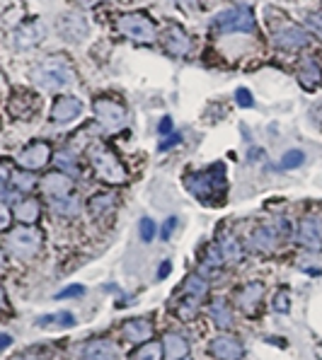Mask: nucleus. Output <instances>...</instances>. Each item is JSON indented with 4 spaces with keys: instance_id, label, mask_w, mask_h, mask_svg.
Masks as SVG:
<instances>
[{
    "instance_id": "nucleus-1",
    "label": "nucleus",
    "mask_w": 322,
    "mask_h": 360,
    "mask_svg": "<svg viewBox=\"0 0 322 360\" xmlns=\"http://www.w3.org/2000/svg\"><path fill=\"white\" fill-rule=\"evenodd\" d=\"M187 191L194 193L202 203L206 206H216L223 201L225 196V169L223 165H213L206 172H194V174H185Z\"/></svg>"
},
{
    "instance_id": "nucleus-2",
    "label": "nucleus",
    "mask_w": 322,
    "mask_h": 360,
    "mask_svg": "<svg viewBox=\"0 0 322 360\" xmlns=\"http://www.w3.org/2000/svg\"><path fill=\"white\" fill-rule=\"evenodd\" d=\"M35 82L42 90H63L73 82V70L63 58H49L37 65Z\"/></svg>"
},
{
    "instance_id": "nucleus-3",
    "label": "nucleus",
    "mask_w": 322,
    "mask_h": 360,
    "mask_svg": "<svg viewBox=\"0 0 322 360\" xmlns=\"http://www.w3.org/2000/svg\"><path fill=\"white\" fill-rule=\"evenodd\" d=\"M211 27L218 32H249V34L257 30L252 13H249L247 8H233V10H225V13L216 15V18L211 20Z\"/></svg>"
},
{
    "instance_id": "nucleus-4",
    "label": "nucleus",
    "mask_w": 322,
    "mask_h": 360,
    "mask_svg": "<svg viewBox=\"0 0 322 360\" xmlns=\"http://www.w3.org/2000/svg\"><path fill=\"white\" fill-rule=\"evenodd\" d=\"M92 167H95L99 179H104L107 184H121L126 179L124 165L114 158V153H109L107 148H97L92 150Z\"/></svg>"
},
{
    "instance_id": "nucleus-5",
    "label": "nucleus",
    "mask_w": 322,
    "mask_h": 360,
    "mask_svg": "<svg viewBox=\"0 0 322 360\" xmlns=\"http://www.w3.org/2000/svg\"><path fill=\"white\" fill-rule=\"evenodd\" d=\"M8 247L18 259H32L37 257L39 247H42V235L35 228H18L10 232Z\"/></svg>"
},
{
    "instance_id": "nucleus-6",
    "label": "nucleus",
    "mask_w": 322,
    "mask_h": 360,
    "mask_svg": "<svg viewBox=\"0 0 322 360\" xmlns=\"http://www.w3.org/2000/svg\"><path fill=\"white\" fill-rule=\"evenodd\" d=\"M116 27H119L121 34L133 39V41H143V44H146V41H153V39H155L153 22L148 20V18H143V15H138V13L124 15Z\"/></svg>"
},
{
    "instance_id": "nucleus-7",
    "label": "nucleus",
    "mask_w": 322,
    "mask_h": 360,
    "mask_svg": "<svg viewBox=\"0 0 322 360\" xmlns=\"http://www.w3.org/2000/svg\"><path fill=\"white\" fill-rule=\"evenodd\" d=\"M95 114L99 124L109 131H119L126 126V112L121 104H116L114 99H97L95 102Z\"/></svg>"
},
{
    "instance_id": "nucleus-8",
    "label": "nucleus",
    "mask_w": 322,
    "mask_h": 360,
    "mask_svg": "<svg viewBox=\"0 0 322 360\" xmlns=\"http://www.w3.org/2000/svg\"><path fill=\"white\" fill-rule=\"evenodd\" d=\"M209 356H213L216 360H242L245 346H242L240 339H235V336L221 334L209 343Z\"/></svg>"
},
{
    "instance_id": "nucleus-9",
    "label": "nucleus",
    "mask_w": 322,
    "mask_h": 360,
    "mask_svg": "<svg viewBox=\"0 0 322 360\" xmlns=\"http://www.w3.org/2000/svg\"><path fill=\"white\" fill-rule=\"evenodd\" d=\"M298 245L303 249H310V252H320L322 249V223L313 215L301 220L298 225Z\"/></svg>"
},
{
    "instance_id": "nucleus-10",
    "label": "nucleus",
    "mask_w": 322,
    "mask_h": 360,
    "mask_svg": "<svg viewBox=\"0 0 322 360\" xmlns=\"http://www.w3.org/2000/svg\"><path fill=\"white\" fill-rule=\"evenodd\" d=\"M51 160V148L47 146V143H32V146H27L25 150L20 153V158H18V162L25 167L27 172L30 169H42L44 165Z\"/></svg>"
},
{
    "instance_id": "nucleus-11",
    "label": "nucleus",
    "mask_w": 322,
    "mask_h": 360,
    "mask_svg": "<svg viewBox=\"0 0 322 360\" xmlns=\"http://www.w3.org/2000/svg\"><path fill=\"white\" fill-rule=\"evenodd\" d=\"M216 249H218L221 259H223V262H230V264L242 262V257H245V249H242V245L237 242V237L233 235L230 230H221L218 232Z\"/></svg>"
},
{
    "instance_id": "nucleus-12",
    "label": "nucleus",
    "mask_w": 322,
    "mask_h": 360,
    "mask_svg": "<svg viewBox=\"0 0 322 360\" xmlns=\"http://www.w3.org/2000/svg\"><path fill=\"white\" fill-rule=\"evenodd\" d=\"M80 112H82L80 99L58 97L51 107V121H56V124H70V121H75L80 116Z\"/></svg>"
},
{
    "instance_id": "nucleus-13",
    "label": "nucleus",
    "mask_w": 322,
    "mask_h": 360,
    "mask_svg": "<svg viewBox=\"0 0 322 360\" xmlns=\"http://www.w3.org/2000/svg\"><path fill=\"white\" fill-rule=\"evenodd\" d=\"M42 189L49 193L51 198H61V196H70V189H73V179L66 172H51L42 179Z\"/></svg>"
},
{
    "instance_id": "nucleus-14",
    "label": "nucleus",
    "mask_w": 322,
    "mask_h": 360,
    "mask_svg": "<svg viewBox=\"0 0 322 360\" xmlns=\"http://www.w3.org/2000/svg\"><path fill=\"white\" fill-rule=\"evenodd\" d=\"M274 41L279 44L281 49H301L310 41V37H308V32L301 30V27L286 25L274 34Z\"/></svg>"
},
{
    "instance_id": "nucleus-15",
    "label": "nucleus",
    "mask_w": 322,
    "mask_h": 360,
    "mask_svg": "<svg viewBox=\"0 0 322 360\" xmlns=\"http://www.w3.org/2000/svg\"><path fill=\"white\" fill-rule=\"evenodd\" d=\"M153 336V322L148 317H136L124 322V339L129 343H146Z\"/></svg>"
},
{
    "instance_id": "nucleus-16",
    "label": "nucleus",
    "mask_w": 322,
    "mask_h": 360,
    "mask_svg": "<svg viewBox=\"0 0 322 360\" xmlns=\"http://www.w3.org/2000/svg\"><path fill=\"white\" fill-rule=\"evenodd\" d=\"M187 353H190V343L182 334L177 331H168L163 336V356L165 360H185Z\"/></svg>"
},
{
    "instance_id": "nucleus-17",
    "label": "nucleus",
    "mask_w": 322,
    "mask_h": 360,
    "mask_svg": "<svg viewBox=\"0 0 322 360\" xmlns=\"http://www.w3.org/2000/svg\"><path fill=\"white\" fill-rule=\"evenodd\" d=\"M264 297V285L262 283H247L240 288V292H237L235 302L240 304L242 312L247 314H254V309H257L259 300Z\"/></svg>"
},
{
    "instance_id": "nucleus-18",
    "label": "nucleus",
    "mask_w": 322,
    "mask_h": 360,
    "mask_svg": "<svg viewBox=\"0 0 322 360\" xmlns=\"http://www.w3.org/2000/svg\"><path fill=\"white\" fill-rule=\"evenodd\" d=\"M165 46H168V51L172 56H185V53L192 49V41L180 27H170L168 34H165Z\"/></svg>"
},
{
    "instance_id": "nucleus-19",
    "label": "nucleus",
    "mask_w": 322,
    "mask_h": 360,
    "mask_svg": "<svg viewBox=\"0 0 322 360\" xmlns=\"http://www.w3.org/2000/svg\"><path fill=\"white\" fill-rule=\"evenodd\" d=\"M276 245H279V232L276 228H257L252 232V247L262 254L274 252Z\"/></svg>"
},
{
    "instance_id": "nucleus-20",
    "label": "nucleus",
    "mask_w": 322,
    "mask_h": 360,
    "mask_svg": "<svg viewBox=\"0 0 322 360\" xmlns=\"http://www.w3.org/2000/svg\"><path fill=\"white\" fill-rule=\"evenodd\" d=\"M116 348L114 343L104 341V339H97L92 343H87L85 353H82V360H116Z\"/></svg>"
},
{
    "instance_id": "nucleus-21",
    "label": "nucleus",
    "mask_w": 322,
    "mask_h": 360,
    "mask_svg": "<svg viewBox=\"0 0 322 360\" xmlns=\"http://www.w3.org/2000/svg\"><path fill=\"white\" fill-rule=\"evenodd\" d=\"M209 312H211L213 324L221 326V329H228V326L233 324V309H230V304H228L225 297H213L209 304Z\"/></svg>"
},
{
    "instance_id": "nucleus-22",
    "label": "nucleus",
    "mask_w": 322,
    "mask_h": 360,
    "mask_svg": "<svg viewBox=\"0 0 322 360\" xmlns=\"http://www.w3.org/2000/svg\"><path fill=\"white\" fill-rule=\"evenodd\" d=\"M39 215H42V206H39L37 198H22V201H18V206H15V218L25 225L37 223Z\"/></svg>"
},
{
    "instance_id": "nucleus-23",
    "label": "nucleus",
    "mask_w": 322,
    "mask_h": 360,
    "mask_svg": "<svg viewBox=\"0 0 322 360\" xmlns=\"http://www.w3.org/2000/svg\"><path fill=\"white\" fill-rule=\"evenodd\" d=\"M298 80H301L303 87H308V90H313V87H318L322 82V70L320 65L315 63V60H305L301 65V73H298Z\"/></svg>"
},
{
    "instance_id": "nucleus-24",
    "label": "nucleus",
    "mask_w": 322,
    "mask_h": 360,
    "mask_svg": "<svg viewBox=\"0 0 322 360\" xmlns=\"http://www.w3.org/2000/svg\"><path fill=\"white\" fill-rule=\"evenodd\" d=\"M116 198L112 193H97V196L90 198V203H87V210L92 213V218H102V215H107L109 210L114 208Z\"/></svg>"
},
{
    "instance_id": "nucleus-25",
    "label": "nucleus",
    "mask_w": 322,
    "mask_h": 360,
    "mask_svg": "<svg viewBox=\"0 0 322 360\" xmlns=\"http://www.w3.org/2000/svg\"><path fill=\"white\" fill-rule=\"evenodd\" d=\"M37 324L42 326V329H54V326H58V329H66V326H73L75 324V317L70 312L44 314V317L37 319Z\"/></svg>"
},
{
    "instance_id": "nucleus-26",
    "label": "nucleus",
    "mask_w": 322,
    "mask_h": 360,
    "mask_svg": "<svg viewBox=\"0 0 322 360\" xmlns=\"http://www.w3.org/2000/svg\"><path fill=\"white\" fill-rule=\"evenodd\" d=\"M51 206H54V213H56V215H63V218H75L78 210H80V203H78V198H73V196L54 198Z\"/></svg>"
},
{
    "instance_id": "nucleus-27",
    "label": "nucleus",
    "mask_w": 322,
    "mask_h": 360,
    "mask_svg": "<svg viewBox=\"0 0 322 360\" xmlns=\"http://www.w3.org/2000/svg\"><path fill=\"white\" fill-rule=\"evenodd\" d=\"M163 358V343L146 341L131 353V360H160Z\"/></svg>"
},
{
    "instance_id": "nucleus-28",
    "label": "nucleus",
    "mask_w": 322,
    "mask_h": 360,
    "mask_svg": "<svg viewBox=\"0 0 322 360\" xmlns=\"http://www.w3.org/2000/svg\"><path fill=\"white\" fill-rule=\"evenodd\" d=\"M206 281L202 278V276H190V278L185 281V292L187 297H194V300H199V297L206 295Z\"/></svg>"
},
{
    "instance_id": "nucleus-29",
    "label": "nucleus",
    "mask_w": 322,
    "mask_h": 360,
    "mask_svg": "<svg viewBox=\"0 0 322 360\" xmlns=\"http://www.w3.org/2000/svg\"><path fill=\"white\" fill-rule=\"evenodd\" d=\"M271 307H274V312H279V314H286L288 309H291V292H288V288L276 290L274 300H271Z\"/></svg>"
},
{
    "instance_id": "nucleus-30",
    "label": "nucleus",
    "mask_w": 322,
    "mask_h": 360,
    "mask_svg": "<svg viewBox=\"0 0 322 360\" xmlns=\"http://www.w3.org/2000/svg\"><path fill=\"white\" fill-rule=\"evenodd\" d=\"M303 160H305L303 150H288L284 155V160H281V169H296V167H301Z\"/></svg>"
},
{
    "instance_id": "nucleus-31",
    "label": "nucleus",
    "mask_w": 322,
    "mask_h": 360,
    "mask_svg": "<svg viewBox=\"0 0 322 360\" xmlns=\"http://www.w3.org/2000/svg\"><path fill=\"white\" fill-rule=\"evenodd\" d=\"M138 235H141L143 242H153V237L158 235V225H155L151 218H143L141 223H138Z\"/></svg>"
},
{
    "instance_id": "nucleus-32",
    "label": "nucleus",
    "mask_w": 322,
    "mask_h": 360,
    "mask_svg": "<svg viewBox=\"0 0 322 360\" xmlns=\"http://www.w3.org/2000/svg\"><path fill=\"white\" fill-rule=\"evenodd\" d=\"M13 181H15V189H20V191H32V186L37 184L35 176H32L30 172H18Z\"/></svg>"
},
{
    "instance_id": "nucleus-33",
    "label": "nucleus",
    "mask_w": 322,
    "mask_h": 360,
    "mask_svg": "<svg viewBox=\"0 0 322 360\" xmlns=\"http://www.w3.org/2000/svg\"><path fill=\"white\" fill-rule=\"evenodd\" d=\"M82 292H85V288H82V285H70V288H66V290H61L58 292V300H63V297H78V295H82Z\"/></svg>"
},
{
    "instance_id": "nucleus-34",
    "label": "nucleus",
    "mask_w": 322,
    "mask_h": 360,
    "mask_svg": "<svg viewBox=\"0 0 322 360\" xmlns=\"http://www.w3.org/2000/svg\"><path fill=\"white\" fill-rule=\"evenodd\" d=\"M235 99L240 107H252V95H249V90H245V87H240V90L235 92Z\"/></svg>"
},
{
    "instance_id": "nucleus-35",
    "label": "nucleus",
    "mask_w": 322,
    "mask_h": 360,
    "mask_svg": "<svg viewBox=\"0 0 322 360\" xmlns=\"http://www.w3.org/2000/svg\"><path fill=\"white\" fill-rule=\"evenodd\" d=\"M10 225V210L3 206V201H0V232Z\"/></svg>"
},
{
    "instance_id": "nucleus-36",
    "label": "nucleus",
    "mask_w": 322,
    "mask_h": 360,
    "mask_svg": "<svg viewBox=\"0 0 322 360\" xmlns=\"http://www.w3.org/2000/svg\"><path fill=\"white\" fill-rule=\"evenodd\" d=\"M175 225H177V218H168V220H165V225H163V240H170V235H172V230H175Z\"/></svg>"
},
{
    "instance_id": "nucleus-37",
    "label": "nucleus",
    "mask_w": 322,
    "mask_h": 360,
    "mask_svg": "<svg viewBox=\"0 0 322 360\" xmlns=\"http://www.w3.org/2000/svg\"><path fill=\"white\" fill-rule=\"evenodd\" d=\"M10 343H13V336L5 334V331H0V353H3L5 348H10Z\"/></svg>"
},
{
    "instance_id": "nucleus-38",
    "label": "nucleus",
    "mask_w": 322,
    "mask_h": 360,
    "mask_svg": "<svg viewBox=\"0 0 322 360\" xmlns=\"http://www.w3.org/2000/svg\"><path fill=\"white\" fill-rule=\"evenodd\" d=\"M170 269H172V264L170 262H163L160 264V271H158V278H165V276L170 274Z\"/></svg>"
},
{
    "instance_id": "nucleus-39",
    "label": "nucleus",
    "mask_w": 322,
    "mask_h": 360,
    "mask_svg": "<svg viewBox=\"0 0 322 360\" xmlns=\"http://www.w3.org/2000/svg\"><path fill=\"white\" fill-rule=\"evenodd\" d=\"M5 191H8V174L0 169V196H3Z\"/></svg>"
},
{
    "instance_id": "nucleus-40",
    "label": "nucleus",
    "mask_w": 322,
    "mask_h": 360,
    "mask_svg": "<svg viewBox=\"0 0 322 360\" xmlns=\"http://www.w3.org/2000/svg\"><path fill=\"white\" fill-rule=\"evenodd\" d=\"M0 309H8V297H5L3 285H0Z\"/></svg>"
},
{
    "instance_id": "nucleus-41",
    "label": "nucleus",
    "mask_w": 322,
    "mask_h": 360,
    "mask_svg": "<svg viewBox=\"0 0 322 360\" xmlns=\"http://www.w3.org/2000/svg\"><path fill=\"white\" fill-rule=\"evenodd\" d=\"M170 126H172V121L163 119V124H160V133H170Z\"/></svg>"
},
{
    "instance_id": "nucleus-42",
    "label": "nucleus",
    "mask_w": 322,
    "mask_h": 360,
    "mask_svg": "<svg viewBox=\"0 0 322 360\" xmlns=\"http://www.w3.org/2000/svg\"><path fill=\"white\" fill-rule=\"evenodd\" d=\"M315 358L322 360V343H320V346H315Z\"/></svg>"
},
{
    "instance_id": "nucleus-43",
    "label": "nucleus",
    "mask_w": 322,
    "mask_h": 360,
    "mask_svg": "<svg viewBox=\"0 0 322 360\" xmlns=\"http://www.w3.org/2000/svg\"><path fill=\"white\" fill-rule=\"evenodd\" d=\"M3 269H5V257L0 254V271H3Z\"/></svg>"
},
{
    "instance_id": "nucleus-44",
    "label": "nucleus",
    "mask_w": 322,
    "mask_h": 360,
    "mask_svg": "<svg viewBox=\"0 0 322 360\" xmlns=\"http://www.w3.org/2000/svg\"><path fill=\"white\" fill-rule=\"evenodd\" d=\"M15 360H30V358H27V356H22V358H15Z\"/></svg>"
},
{
    "instance_id": "nucleus-45",
    "label": "nucleus",
    "mask_w": 322,
    "mask_h": 360,
    "mask_svg": "<svg viewBox=\"0 0 322 360\" xmlns=\"http://www.w3.org/2000/svg\"><path fill=\"white\" fill-rule=\"evenodd\" d=\"M185 360H192V358H185Z\"/></svg>"
}]
</instances>
